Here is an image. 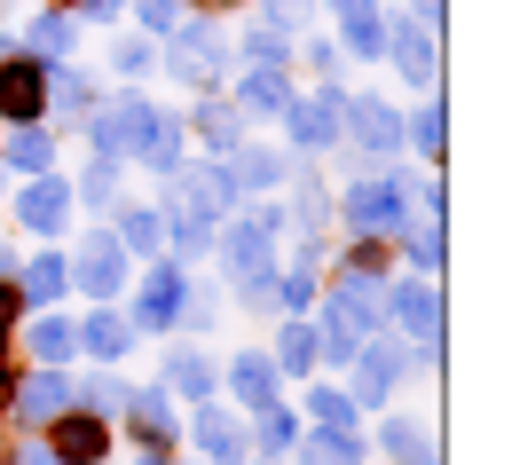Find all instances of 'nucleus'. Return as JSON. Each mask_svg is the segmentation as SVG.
<instances>
[{"label":"nucleus","mask_w":512,"mask_h":465,"mask_svg":"<svg viewBox=\"0 0 512 465\" xmlns=\"http://www.w3.org/2000/svg\"><path fill=\"white\" fill-rule=\"evenodd\" d=\"M355 134H363L371 150H386V142H394V119H386V103H355Z\"/></svg>","instance_id":"obj_15"},{"label":"nucleus","mask_w":512,"mask_h":465,"mask_svg":"<svg viewBox=\"0 0 512 465\" xmlns=\"http://www.w3.org/2000/svg\"><path fill=\"white\" fill-rule=\"evenodd\" d=\"M386 442H394V458H402V465H434V450H426V434H418V426H394Z\"/></svg>","instance_id":"obj_18"},{"label":"nucleus","mask_w":512,"mask_h":465,"mask_svg":"<svg viewBox=\"0 0 512 465\" xmlns=\"http://www.w3.org/2000/svg\"><path fill=\"white\" fill-rule=\"evenodd\" d=\"M127 245H134V253L158 245V213H127Z\"/></svg>","instance_id":"obj_26"},{"label":"nucleus","mask_w":512,"mask_h":465,"mask_svg":"<svg viewBox=\"0 0 512 465\" xmlns=\"http://www.w3.org/2000/svg\"><path fill=\"white\" fill-rule=\"evenodd\" d=\"M229 276H237V284H260V276H268V221L229 229Z\"/></svg>","instance_id":"obj_3"},{"label":"nucleus","mask_w":512,"mask_h":465,"mask_svg":"<svg viewBox=\"0 0 512 465\" xmlns=\"http://www.w3.org/2000/svg\"><path fill=\"white\" fill-rule=\"evenodd\" d=\"M308 355H316V332H300V324H292V332H284V363H292V371H308Z\"/></svg>","instance_id":"obj_27"},{"label":"nucleus","mask_w":512,"mask_h":465,"mask_svg":"<svg viewBox=\"0 0 512 465\" xmlns=\"http://www.w3.org/2000/svg\"><path fill=\"white\" fill-rule=\"evenodd\" d=\"M40 355L64 363V355H71V324H40Z\"/></svg>","instance_id":"obj_28"},{"label":"nucleus","mask_w":512,"mask_h":465,"mask_svg":"<svg viewBox=\"0 0 512 465\" xmlns=\"http://www.w3.org/2000/svg\"><path fill=\"white\" fill-rule=\"evenodd\" d=\"M363 324H371V308H363V292L347 284V292H339V308H331V347L347 355V347H355V332H363Z\"/></svg>","instance_id":"obj_11"},{"label":"nucleus","mask_w":512,"mask_h":465,"mask_svg":"<svg viewBox=\"0 0 512 465\" xmlns=\"http://www.w3.org/2000/svg\"><path fill=\"white\" fill-rule=\"evenodd\" d=\"M79 8H95V16H103V8H119V0H79Z\"/></svg>","instance_id":"obj_32"},{"label":"nucleus","mask_w":512,"mask_h":465,"mask_svg":"<svg viewBox=\"0 0 512 465\" xmlns=\"http://www.w3.org/2000/svg\"><path fill=\"white\" fill-rule=\"evenodd\" d=\"M0 402H8V379H0Z\"/></svg>","instance_id":"obj_33"},{"label":"nucleus","mask_w":512,"mask_h":465,"mask_svg":"<svg viewBox=\"0 0 512 465\" xmlns=\"http://www.w3.org/2000/svg\"><path fill=\"white\" fill-rule=\"evenodd\" d=\"M245 182H253V190L276 182V158H268V150H245Z\"/></svg>","instance_id":"obj_29"},{"label":"nucleus","mask_w":512,"mask_h":465,"mask_svg":"<svg viewBox=\"0 0 512 465\" xmlns=\"http://www.w3.org/2000/svg\"><path fill=\"white\" fill-rule=\"evenodd\" d=\"M48 450H56V465H95L111 450V426H103L95 410H64L56 434H48Z\"/></svg>","instance_id":"obj_1"},{"label":"nucleus","mask_w":512,"mask_h":465,"mask_svg":"<svg viewBox=\"0 0 512 465\" xmlns=\"http://www.w3.org/2000/svg\"><path fill=\"white\" fill-rule=\"evenodd\" d=\"M229 387H237V402H253V410H268V402H276V363H260V355H245V363L229 371Z\"/></svg>","instance_id":"obj_8"},{"label":"nucleus","mask_w":512,"mask_h":465,"mask_svg":"<svg viewBox=\"0 0 512 465\" xmlns=\"http://www.w3.org/2000/svg\"><path fill=\"white\" fill-rule=\"evenodd\" d=\"M347 32H355V56H371V40H379V24H371V8H363V0L347 8Z\"/></svg>","instance_id":"obj_25"},{"label":"nucleus","mask_w":512,"mask_h":465,"mask_svg":"<svg viewBox=\"0 0 512 465\" xmlns=\"http://www.w3.org/2000/svg\"><path fill=\"white\" fill-rule=\"evenodd\" d=\"M87 347H95V355H119V347H127V324H119V316H95V324H87Z\"/></svg>","instance_id":"obj_19"},{"label":"nucleus","mask_w":512,"mask_h":465,"mask_svg":"<svg viewBox=\"0 0 512 465\" xmlns=\"http://www.w3.org/2000/svg\"><path fill=\"white\" fill-rule=\"evenodd\" d=\"M284 119H292L300 142H331V134H339V103H292Z\"/></svg>","instance_id":"obj_10"},{"label":"nucleus","mask_w":512,"mask_h":465,"mask_svg":"<svg viewBox=\"0 0 512 465\" xmlns=\"http://www.w3.org/2000/svg\"><path fill=\"white\" fill-rule=\"evenodd\" d=\"M394 379H402V347H371L363 371H355V402H379Z\"/></svg>","instance_id":"obj_5"},{"label":"nucleus","mask_w":512,"mask_h":465,"mask_svg":"<svg viewBox=\"0 0 512 465\" xmlns=\"http://www.w3.org/2000/svg\"><path fill=\"white\" fill-rule=\"evenodd\" d=\"M40 103H48L40 64H0V111H8L16 127H32V119H40Z\"/></svg>","instance_id":"obj_2"},{"label":"nucleus","mask_w":512,"mask_h":465,"mask_svg":"<svg viewBox=\"0 0 512 465\" xmlns=\"http://www.w3.org/2000/svg\"><path fill=\"white\" fill-rule=\"evenodd\" d=\"M119 276H127V253H119V245H103V237H95V245L79 253V284H87L95 300H111V292H119Z\"/></svg>","instance_id":"obj_4"},{"label":"nucleus","mask_w":512,"mask_h":465,"mask_svg":"<svg viewBox=\"0 0 512 465\" xmlns=\"http://www.w3.org/2000/svg\"><path fill=\"white\" fill-rule=\"evenodd\" d=\"M174 316H182V276L158 268V276L142 284V324H174Z\"/></svg>","instance_id":"obj_7"},{"label":"nucleus","mask_w":512,"mask_h":465,"mask_svg":"<svg viewBox=\"0 0 512 465\" xmlns=\"http://www.w3.org/2000/svg\"><path fill=\"white\" fill-rule=\"evenodd\" d=\"M174 387H182V395H205V387H213V371H205L197 355H182V363H174Z\"/></svg>","instance_id":"obj_24"},{"label":"nucleus","mask_w":512,"mask_h":465,"mask_svg":"<svg viewBox=\"0 0 512 465\" xmlns=\"http://www.w3.org/2000/svg\"><path fill=\"white\" fill-rule=\"evenodd\" d=\"M347 213H355L363 229H379V221H394V190H386V182H363V190L347 198Z\"/></svg>","instance_id":"obj_13"},{"label":"nucleus","mask_w":512,"mask_h":465,"mask_svg":"<svg viewBox=\"0 0 512 465\" xmlns=\"http://www.w3.org/2000/svg\"><path fill=\"white\" fill-rule=\"evenodd\" d=\"M260 442H268V450H284V442H292V418H284V410H268V418H260Z\"/></svg>","instance_id":"obj_30"},{"label":"nucleus","mask_w":512,"mask_h":465,"mask_svg":"<svg viewBox=\"0 0 512 465\" xmlns=\"http://www.w3.org/2000/svg\"><path fill=\"white\" fill-rule=\"evenodd\" d=\"M394 316H402V332H418V339H434V324H442L434 292H418V284H402V292H394Z\"/></svg>","instance_id":"obj_9"},{"label":"nucleus","mask_w":512,"mask_h":465,"mask_svg":"<svg viewBox=\"0 0 512 465\" xmlns=\"http://www.w3.org/2000/svg\"><path fill=\"white\" fill-rule=\"evenodd\" d=\"M197 442H205L213 458H237V450H245V434H237V418H221V410H205V418H197Z\"/></svg>","instance_id":"obj_12"},{"label":"nucleus","mask_w":512,"mask_h":465,"mask_svg":"<svg viewBox=\"0 0 512 465\" xmlns=\"http://www.w3.org/2000/svg\"><path fill=\"white\" fill-rule=\"evenodd\" d=\"M205 8H221V0H205Z\"/></svg>","instance_id":"obj_34"},{"label":"nucleus","mask_w":512,"mask_h":465,"mask_svg":"<svg viewBox=\"0 0 512 465\" xmlns=\"http://www.w3.org/2000/svg\"><path fill=\"white\" fill-rule=\"evenodd\" d=\"M245 103L253 111H284V79H245Z\"/></svg>","instance_id":"obj_23"},{"label":"nucleus","mask_w":512,"mask_h":465,"mask_svg":"<svg viewBox=\"0 0 512 465\" xmlns=\"http://www.w3.org/2000/svg\"><path fill=\"white\" fill-rule=\"evenodd\" d=\"M434 64V56H426V40H418V32H402V71H426Z\"/></svg>","instance_id":"obj_31"},{"label":"nucleus","mask_w":512,"mask_h":465,"mask_svg":"<svg viewBox=\"0 0 512 465\" xmlns=\"http://www.w3.org/2000/svg\"><path fill=\"white\" fill-rule=\"evenodd\" d=\"M32 465H40V458H32Z\"/></svg>","instance_id":"obj_35"},{"label":"nucleus","mask_w":512,"mask_h":465,"mask_svg":"<svg viewBox=\"0 0 512 465\" xmlns=\"http://www.w3.org/2000/svg\"><path fill=\"white\" fill-rule=\"evenodd\" d=\"M316 418L331 426V434H355V402L347 395H316Z\"/></svg>","instance_id":"obj_20"},{"label":"nucleus","mask_w":512,"mask_h":465,"mask_svg":"<svg viewBox=\"0 0 512 465\" xmlns=\"http://www.w3.org/2000/svg\"><path fill=\"white\" fill-rule=\"evenodd\" d=\"M308 465H355V442L347 434H323V442H308Z\"/></svg>","instance_id":"obj_21"},{"label":"nucleus","mask_w":512,"mask_h":465,"mask_svg":"<svg viewBox=\"0 0 512 465\" xmlns=\"http://www.w3.org/2000/svg\"><path fill=\"white\" fill-rule=\"evenodd\" d=\"M8 158H16V166H24V174H48V134H16V150H8Z\"/></svg>","instance_id":"obj_17"},{"label":"nucleus","mask_w":512,"mask_h":465,"mask_svg":"<svg viewBox=\"0 0 512 465\" xmlns=\"http://www.w3.org/2000/svg\"><path fill=\"white\" fill-rule=\"evenodd\" d=\"M24 284H32V300L64 292V261H32V268H24Z\"/></svg>","instance_id":"obj_22"},{"label":"nucleus","mask_w":512,"mask_h":465,"mask_svg":"<svg viewBox=\"0 0 512 465\" xmlns=\"http://www.w3.org/2000/svg\"><path fill=\"white\" fill-rule=\"evenodd\" d=\"M16 213H24V229H40V237H48V229L64 221V182H48V174H40V182L24 190V205H16Z\"/></svg>","instance_id":"obj_6"},{"label":"nucleus","mask_w":512,"mask_h":465,"mask_svg":"<svg viewBox=\"0 0 512 465\" xmlns=\"http://www.w3.org/2000/svg\"><path fill=\"white\" fill-rule=\"evenodd\" d=\"M24 410H32V418H56V410H64V379H56V371H48V379H24Z\"/></svg>","instance_id":"obj_14"},{"label":"nucleus","mask_w":512,"mask_h":465,"mask_svg":"<svg viewBox=\"0 0 512 465\" xmlns=\"http://www.w3.org/2000/svg\"><path fill=\"white\" fill-rule=\"evenodd\" d=\"M134 418H142V434H150V442H166V434H174V410H166V395H134Z\"/></svg>","instance_id":"obj_16"}]
</instances>
